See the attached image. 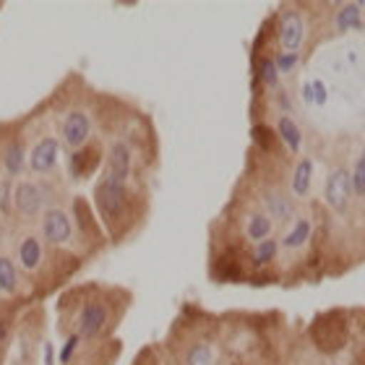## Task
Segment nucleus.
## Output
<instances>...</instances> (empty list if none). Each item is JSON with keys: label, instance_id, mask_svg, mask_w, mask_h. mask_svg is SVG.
I'll use <instances>...</instances> for the list:
<instances>
[{"label": "nucleus", "instance_id": "26", "mask_svg": "<svg viewBox=\"0 0 365 365\" xmlns=\"http://www.w3.org/2000/svg\"><path fill=\"white\" fill-rule=\"evenodd\" d=\"M297 53H282L274 58V66H277V73H289V71H295L297 66Z\"/></svg>", "mask_w": 365, "mask_h": 365}, {"label": "nucleus", "instance_id": "31", "mask_svg": "<svg viewBox=\"0 0 365 365\" xmlns=\"http://www.w3.org/2000/svg\"><path fill=\"white\" fill-rule=\"evenodd\" d=\"M6 336H8V324L6 321H0V342H3Z\"/></svg>", "mask_w": 365, "mask_h": 365}, {"label": "nucleus", "instance_id": "9", "mask_svg": "<svg viewBox=\"0 0 365 365\" xmlns=\"http://www.w3.org/2000/svg\"><path fill=\"white\" fill-rule=\"evenodd\" d=\"M130 165H133V157H130V146L125 141H115L113 149H110V157H107V170L105 175H110L113 180L123 182L130 178Z\"/></svg>", "mask_w": 365, "mask_h": 365}, {"label": "nucleus", "instance_id": "28", "mask_svg": "<svg viewBox=\"0 0 365 365\" xmlns=\"http://www.w3.org/2000/svg\"><path fill=\"white\" fill-rule=\"evenodd\" d=\"M251 136L256 138V141H259V146H261V149H269V146H272V138H274V133L267 128V125H256V128L251 130Z\"/></svg>", "mask_w": 365, "mask_h": 365}, {"label": "nucleus", "instance_id": "8", "mask_svg": "<svg viewBox=\"0 0 365 365\" xmlns=\"http://www.w3.org/2000/svg\"><path fill=\"white\" fill-rule=\"evenodd\" d=\"M105 324H107V308H105V303H99V300H89V303L81 308V313H78L76 334L81 336V339H91V336L102 334Z\"/></svg>", "mask_w": 365, "mask_h": 365}, {"label": "nucleus", "instance_id": "1", "mask_svg": "<svg viewBox=\"0 0 365 365\" xmlns=\"http://www.w3.org/2000/svg\"><path fill=\"white\" fill-rule=\"evenodd\" d=\"M347 334H350V329H347V316L342 311H329L324 316L313 321L311 327V339L313 344L319 347L321 352H339L347 344Z\"/></svg>", "mask_w": 365, "mask_h": 365}, {"label": "nucleus", "instance_id": "24", "mask_svg": "<svg viewBox=\"0 0 365 365\" xmlns=\"http://www.w3.org/2000/svg\"><path fill=\"white\" fill-rule=\"evenodd\" d=\"M350 182H352V193L363 196L365 193V152H363V157L355 162V170H352Z\"/></svg>", "mask_w": 365, "mask_h": 365}, {"label": "nucleus", "instance_id": "17", "mask_svg": "<svg viewBox=\"0 0 365 365\" xmlns=\"http://www.w3.org/2000/svg\"><path fill=\"white\" fill-rule=\"evenodd\" d=\"M272 227L274 225L267 214H253L251 220H248V225H245V235L251 237V240H256V243H261V240H269Z\"/></svg>", "mask_w": 365, "mask_h": 365}, {"label": "nucleus", "instance_id": "10", "mask_svg": "<svg viewBox=\"0 0 365 365\" xmlns=\"http://www.w3.org/2000/svg\"><path fill=\"white\" fill-rule=\"evenodd\" d=\"M305 37V26H303V16L289 11V14L282 16L279 24V42L284 47V53H297V47L303 45Z\"/></svg>", "mask_w": 365, "mask_h": 365}, {"label": "nucleus", "instance_id": "21", "mask_svg": "<svg viewBox=\"0 0 365 365\" xmlns=\"http://www.w3.org/2000/svg\"><path fill=\"white\" fill-rule=\"evenodd\" d=\"M182 365H214V347L209 342H196L185 352Z\"/></svg>", "mask_w": 365, "mask_h": 365}, {"label": "nucleus", "instance_id": "16", "mask_svg": "<svg viewBox=\"0 0 365 365\" xmlns=\"http://www.w3.org/2000/svg\"><path fill=\"white\" fill-rule=\"evenodd\" d=\"M311 180H313V160H300L295 173H292V193L297 198H303L311 193Z\"/></svg>", "mask_w": 365, "mask_h": 365}, {"label": "nucleus", "instance_id": "2", "mask_svg": "<svg viewBox=\"0 0 365 365\" xmlns=\"http://www.w3.org/2000/svg\"><path fill=\"white\" fill-rule=\"evenodd\" d=\"M94 198H97V209L105 217V222H115L125 209V185L113 180L110 175H102L94 188Z\"/></svg>", "mask_w": 365, "mask_h": 365}, {"label": "nucleus", "instance_id": "30", "mask_svg": "<svg viewBox=\"0 0 365 365\" xmlns=\"http://www.w3.org/2000/svg\"><path fill=\"white\" fill-rule=\"evenodd\" d=\"M303 99L308 102V105H313V91H311V84L303 86Z\"/></svg>", "mask_w": 365, "mask_h": 365}, {"label": "nucleus", "instance_id": "12", "mask_svg": "<svg viewBox=\"0 0 365 365\" xmlns=\"http://www.w3.org/2000/svg\"><path fill=\"white\" fill-rule=\"evenodd\" d=\"M42 243H39V237H24L21 243H19V267L24 272H37L39 264H42Z\"/></svg>", "mask_w": 365, "mask_h": 365}, {"label": "nucleus", "instance_id": "3", "mask_svg": "<svg viewBox=\"0 0 365 365\" xmlns=\"http://www.w3.org/2000/svg\"><path fill=\"white\" fill-rule=\"evenodd\" d=\"M61 133H63V141L68 149H81V146L89 144V136H91V120L89 115L81 113V110H73L63 118V125H61Z\"/></svg>", "mask_w": 365, "mask_h": 365}, {"label": "nucleus", "instance_id": "22", "mask_svg": "<svg viewBox=\"0 0 365 365\" xmlns=\"http://www.w3.org/2000/svg\"><path fill=\"white\" fill-rule=\"evenodd\" d=\"M277 253H279L277 240H261V243L256 245V251H253V264H256V267H267L269 261L277 259Z\"/></svg>", "mask_w": 365, "mask_h": 365}, {"label": "nucleus", "instance_id": "15", "mask_svg": "<svg viewBox=\"0 0 365 365\" xmlns=\"http://www.w3.org/2000/svg\"><path fill=\"white\" fill-rule=\"evenodd\" d=\"M277 133H279V138L287 144L289 152H297V149L303 146V133H300L297 123L292 120L289 115H282L279 120H277Z\"/></svg>", "mask_w": 365, "mask_h": 365}, {"label": "nucleus", "instance_id": "18", "mask_svg": "<svg viewBox=\"0 0 365 365\" xmlns=\"http://www.w3.org/2000/svg\"><path fill=\"white\" fill-rule=\"evenodd\" d=\"M360 26H363V21H360V6L347 3V6L339 8V14H336V29L350 31V29H360Z\"/></svg>", "mask_w": 365, "mask_h": 365}, {"label": "nucleus", "instance_id": "20", "mask_svg": "<svg viewBox=\"0 0 365 365\" xmlns=\"http://www.w3.org/2000/svg\"><path fill=\"white\" fill-rule=\"evenodd\" d=\"M19 287V272H16V264L8 256H0V289L11 295Z\"/></svg>", "mask_w": 365, "mask_h": 365}, {"label": "nucleus", "instance_id": "14", "mask_svg": "<svg viewBox=\"0 0 365 365\" xmlns=\"http://www.w3.org/2000/svg\"><path fill=\"white\" fill-rule=\"evenodd\" d=\"M24 168H26V157H24V144H21V141H14V144H8L6 152H3V170L8 173V178L21 175Z\"/></svg>", "mask_w": 365, "mask_h": 365}, {"label": "nucleus", "instance_id": "6", "mask_svg": "<svg viewBox=\"0 0 365 365\" xmlns=\"http://www.w3.org/2000/svg\"><path fill=\"white\" fill-rule=\"evenodd\" d=\"M329 206L334 212H347V204H350L352 196V182H350V173L344 168L334 170L331 175L327 178V190H324Z\"/></svg>", "mask_w": 365, "mask_h": 365}, {"label": "nucleus", "instance_id": "19", "mask_svg": "<svg viewBox=\"0 0 365 365\" xmlns=\"http://www.w3.org/2000/svg\"><path fill=\"white\" fill-rule=\"evenodd\" d=\"M308 237H311V222H308V220H297L295 225H292V230H289L287 235H284L282 245H284V248H300V245L308 243Z\"/></svg>", "mask_w": 365, "mask_h": 365}, {"label": "nucleus", "instance_id": "4", "mask_svg": "<svg viewBox=\"0 0 365 365\" xmlns=\"http://www.w3.org/2000/svg\"><path fill=\"white\" fill-rule=\"evenodd\" d=\"M42 206H45V193L39 188L37 182L31 180H21L19 185H14V209L21 217H37L42 212Z\"/></svg>", "mask_w": 365, "mask_h": 365}, {"label": "nucleus", "instance_id": "5", "mask_svg": "<svg viewBox=\"0 0 365 365\" xmlns=\"http://www.w3.org/2000/svg\"><path fill=\"white\" fill-rule=\"evenodd\" d=\"M71 235H73V225H71V217L63 209L53 206V209H47L45 217H42V237H45L47 243L53 245H61V243H68Z\"/></svg>", "mask_w": 365, "mask_h": 365}, {"label": "nucleus", "instance_id": "13", "mask_svg": "<svg viewBox=\"0 0 365 365\" xmlns=\"http://www.w3.org/2000/svg\"><path fill=\"white\" fill-rule=\"evenodd\" d=\"M267 209H269V220H277V222H287L292 217V201H289L282 190H269L267 196Z\"/></svg>", "mask_w": 365, "mask_h": 365}, {"label": "nucleus", "instance_id": "11", "mask_svg": "<svg viewBox=\"0 0 365 365\" xmlns=\"http://www.w3.org/2000/svg\"><path fill=\"white\" fill-rule=\"evenodd\" d=\"M99 165V149H94V146H81V149H76V152L71 154V175L76 178V180H81V178H89L94 170H97Z\"/></svg>", "mask_w": 365, "mask_h": 365}, {"label": "nucleus", "instance_id": "27", "mask_svg": "<svg viewBox=\"0 0 365 365\" xmlns=\"http://www.w3.org/2000/svg\"><path fill=\"white\" fill-rule=\"evenodd\" d=\"M78 342H81V336H78V334H71L68 339H66V344L61 347V365L71 363V358H73V352H76Z\"/></svg>", "mask_w": 365, "mask_h": 365}, {"label": "nucleus", "instance_id": "29", "mask_svg": "<svg viewBox=\"0 0 365 365\" xmlns=\"http://www.w3.org/2000/svg\"><path fill=\"white\" fill-rule=\"evenodd\" d=\"M311 91H313V105H327V84L321 78H313Z\"/></svg>", "mask_w": 365, "mask_h": 365}, {"label": "nucleus", "instance_id": "23", "mask_svg": "<svg viewBox=\"0 0 365 365\" xmlns=\"http://www.w3.org/2000/svg\"><path fill=\"white\" fill-rule=\"evenodd\" d=\"M11 209H14V180L3 178L0 180V212L11 214Z\"/></svg>", "mask_w": 365, "mask_h": 365}, {"label": "nucleus", "instance_id": "7", "mask_svg": "<svg viewBox=\"0 0 365 365\" xmlns=\"http://www.w3.org/2000/svg\"><path fill=\"white\" fill-rule=\"evenodd\" d=\"M58 154H61V141L53 136L42 138L29 154V170L37 175H50L58 165Z\"/></svg>", "mask_w": 365, "mask_h": 365}, {"label": "nucleus", "instance_id": "25", "mask_svg": "<svg viewBox=\"0 0 365 365\" xmlns=\"http://www.w3.org/2000/svg\"><path fill=\"white\" fill-rule=\"evenodd\" d=\"M277 66H274V58H264L259 66V78L264 81L267 86H277Z\"/></svg>", "mask_w": 365, "mask_h": 365}]
</instances>
